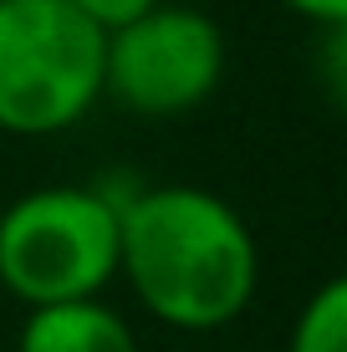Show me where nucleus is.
I'll list each match as a JSON object with an SVG mask.
<instances>
[{"label":"nucleus","mask_w":347,"mask_h":352,"mask_svg":"<svg viewBox=\"0 0 347 352\" xmlns=\"http://www.w3.org/2000/svg\"><path fill=\"white\" fill-rule=\"evenodd\" d=\"M117 276L164 327L214 332L250 307L260 250L240 210L214 189L153 184L117 199Z\"/></svg>","instance_id":"f257e3e1"},{"label":"nucleus","mask_w":347,"mask_h":352,"mask_svg":"<svg viewBox=\"0 0 347 352\" xmlns=\"http://www.w3.org/2000/svg\"><path fill=\"white\" fill-rule=\"evenodd\" d=\"M117 276V199L92 184H41L0 210V286L16 301L102 296Z\"/></svg>","instance_id":"f03ea898"},{"label":"nucleus","mask_w":347,"mask_h":352,"mask_svg":"<svg viewBox=\"0 0 347 352\" xmlns=\"http://www.w3.org/2000/svg\"><path fill=\"white\" fill-rule=\"evenodd\" d=\"M102 97V31L67 0H0V133L52 138Z\"/></svg>","instance_id":"7ed1b4c3"},{"label":"nucleus","mask_w":347,"mask_h":352,"mask_svg":"<svg viewBox=\"0 0 347 352\" xmlns=\"http://www.w3.org/2000/svg\"><path fill=\"white\" fill-rule=\"evenodd\" d=\"M225 31L194 6H153L102 36V97L138 118H184L225 82Z\"/></svg>","instance_id":"20e7f679"},{"label":"nucleus","mask_w":347,"mask_h":352,"mask_svg":"<svg viewBox=\"0 0 347 352\" xmlns=\"http://www.w3.org/2000/svg\"><path fill=\"white\" fill-rule=\"evenodd\" d=\"M16 352H138V337L102 296H87L31 307L21 322Z\"/></svg>","instance_id":"39448f33"},{"label":"nucleus","mask_w":347,"mask_h":352,"mask_svg":"<svg viewBox=\"0 0 347 352\" xmlns=\"http://www.w3.org/2000/svg\"><path fill=\"white\" fill-rule=\"evenodd\" d=\"M286 352H347V281L342 276L322 281L306 296V307L291 322Z\"/></svg>","instance_id":"423d86ee"},{"label":"nucleus","mask_w":347,"mask_h":352,"mask_svg":"<svg viewBox=\"0 0 347 352\" xmlns=\"http://www.w3.org/2000/svg\"><path fill=\"white\" fill-rule=\"evenodd\" d=\"M71 10H77L82 21H92L102 36L107 31H117V26H128V21H138L143 10H153L159 0H67Z\"/></svg>","instance_id":"0eeeda50"},{"label":"nucleus","mask_w":347,"mask_h":352,"mask_svg":"<svg viewBox=\"0 0 347 352\" xmlns=\"http://www.w3.org/2000/svg\"><path fill=\"white\" fill-rule=\"evenodd\" d=\"M286 10H296L302 21H312V26H327V31H342L347 21V0H281Z\"/></svg>","instance_id":"6e6552de"}]
</instances>
